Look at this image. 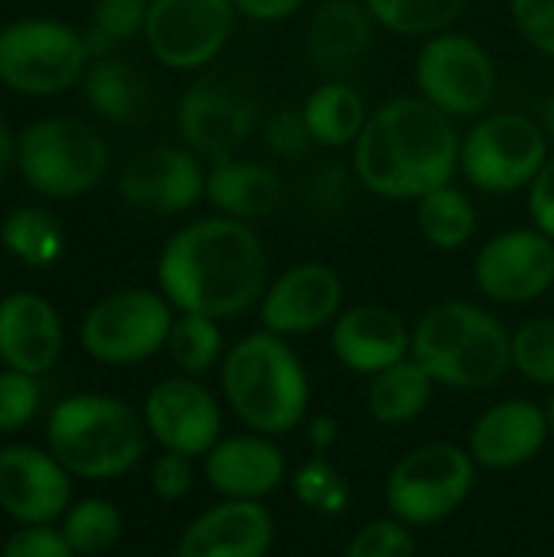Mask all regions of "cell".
Wrapping results in <instances>:
<instances>
[{
	"label": "cell",
	"instance_id": "cell-47",
	"mask_svg": "<svg viewBox=\"0 0 554 557\" xmlns=\"http://www.w3.org/2000/svg\"><path fill=\"white\" fill-rule=\"evenodd\" d=\"M542 127H545V134H549V140H552L554 147V91L549 95V101H545V108H542Z\"/></svg>",
	"mask_w": 554,
	"mask_h": 557
},
{
	"label": "cell",
	"instance_id": "cell-26",
	"mask_svg": "<svg viewBox=\"0 0 554 557\" xmlns=\"http://www.w3.org/2000/svg\"><path fill=\"white\" fill-rule=\"evenodd\" d=\"M85 104L108 124H134L150 108V88L137 65L108 52L88 62L82 75Z\"/></svg>",
	"mask_w": 554,
	"mask_h": 557
},
{
	"label": "cell",
	"instance_id": "cell-17",
	"mask_svg": "<svg viewBox=\"0 0 554 557\" xmlns=\"http://www.w3.org/2000/svg\"><path fill=\"white\" fill-rule=\"evenodd\" d=\"M147 434L173 454L206 457L222 441V408L219 398L189 375L163 379L147 392L144 401Z\"/></svg>",
	"mask_w": 554,
	"mask_h": 557
},
{
	"label": "cell",
	"instance_id": "cell-36",
	"mask_svg": "<svg viewBox=\"0 0 554 557\" xmlns=\"http://www.w3.org/2000/svg\"><path fill=\"white\" fill-rule=\"evenodd\" d=\"M294 493L307 509L323 512V516H340L349 506L346 476L327 457H317V454L294 473Z\"/></svg>",
	"mask_w": 554,
	"mask_h": 557
},
{
	"label": "cell",
	"instance_id": "cell-12",
	"mask_svg": "<svg viewBox=\"0 0 554 557\" xmlns=\"http://www.w3.org/2000/svg\"><path fill=\"white\" fill-rule=\"evenodd\" d=\"M232 0H150L144 42L170 72H202L235 33Z\"/></svg>",
	"mask_w": 554,
	"mask_h": 557
},
{
	"label": "cell",
	"instance_id": "cell-22",
	"mask_svg": "<svg viewBox=\"0 0 554 557\" xmlns=\"http://www.w3.org/2000/svg\"><path fill=\"white\" fill-rule=\"evenodd\" d=\"M274 519L264 503L222 499L196 516L176 545V557H268Z\"/></svg>",
	"mask_w": 554,
	"mask_h": 557
},
{
	"label": "cell",
	"instance_id": "cell-8",
	"mask_svg": "<svg viewBox=\"0 0 554 557\" xmlns=\"http://www.w3.org/2000/svg\"><path fill=\"white\" fill-rule=\"evenodd\" d=\"M477 463L467 447L421 444L385 476V509L408 529H431L451 519L473 496Z\"/></svg>",
	"mask_w": 554,
	"mask_h": 557
},
{
	"label": "cell",
	"instance_id": "cell-16",
	"mask_svg": "<svg viewBox=\"0 0 554 557\" xmlns=\"http://www.w3.org/2000/svg\"><path fill=\"white\" fill-rule=\"evenodd\" d=\"M343 307H346L343 274L327 261H300L268 284L258 304V317H261V330L278 333L284 339H297L323 326H333Z\"/></svg>",
	"mask_w": 554,
	"mask_h": 557
},
{
	"label": "cell",
	"instance_id": "cell-11",
	"mask_svg": "<svg viewBox=\"0 0 554 557\" xmlns=\"http://www.w3.org/2000/svg\"><path fill=\"white\" fill-rule=\"evenodd\" d=\"M418 95L447 117H483L500 91V69L490 49L457 29H444L415 55Z\"/></svg>",
	"mask_w": 554,
	"mask_h": 557
},
{
	"label": "cell",
	"instance_id": "cell-9",
	"mask_svg": "<svg viewBox=\"0 0 554 557\" xmlns=\"http://www.w3.org/2000/svg\"><path fill=\"white\" fill-rule=\"evenodd\" d=\"M549 157L552 140L542 121L522 111H487L460 137V173L490 196L529 189Z\"/></svg>",
	"mask_w": 554,
	"mask_h": 557
},
{
	"label": "cell",
	"instance_id": "cell-37",
	"mask_svg": "<svg viewBox=\"0 0 554 557\" xmlns=\"http://www.w3.org/2000/svg\"><path fill=\"white\" fill-rule=\"evenodd\" d=\"M343 557H418V542L405 522L372 519L349 539Z\"/></svg>",
	"mask_w": 554,
	"mask_h": 557
},
{
	"label": "cell",
	"instance_id": "cell-2",
	"mask_svg": "<svg viewBox=\"0 0 554 557\" xmlns=\"http://www.w3.org/2000/svg\"><path fill=\"white\" fill-rule=\"evenodd\" d=\"M349 150L353 180L389 202H418L424 193L447 186L460 170L454 117L421 95H398L379 104Z\"/></svg>",
	"mask_w": 554,
	"mask_h": 557
},
{
	"label": "cell",
	"instance_id": "cell-18",
	"mask_svg": "<svg viewBox=\"0 0 554 557\" xmlns=\"http://www.w3.org/2000/svg\"><path fill=\"white\" fill-rule=\"evenodd\" d=\"M69 470L29 444L0 450V509L20 525H49L65 516L72 499Z\"/></svg>",
	"mask_w": 554,
	"mask_h": 557
},
{
	"label": "cell",
	"instance_id": "cell-40",
	"mask_svg": "<svg viewBox=\"0 0 554 557\" xmlns=\"http://www.w3.org/2000/svg\"><path fill=\"white\" fill-rule=\"evenodd\" d=\"M509 16L526 46L554 59V0H509Z\"/></svg>",
	"mask_w": 554,
	"mask_h": 557
},
{
	"label": "cell",
	"instance_id": "cell-23",
	"mask_svg": "<svg viewBox=\"0 0 554 557\" xmlns=\"http://www.w3.org/2000/svg\"><path fill=\"white\" fill-rule=\"evenodd\" d=\"M62 320L56 307L33 290L0 297V362L7 369L42 375L62 356Z\"/></svg>",
	"mask_w": 554,
	"mask_h": 557
},
{
	"label": "cell",
	"instance_id": "cell-5",
	"mask_svg": "<svg viewBox=\"0 0 554 557\" xmlns=\"http://www.w3.org/2000/svg\"><path fill=\"white\" fill-rule=\"evenodd\" d=\"M49 454L82 480H114L134 470L147 447L144 418L111 395L62 398L46 418Z\"/></svg>",
	"mask_w": 554,
	"mask_h": 557
},
{
	"label": "cell",
	"instance_id": "cell-34",
	"mask_svg": "<svg viewBox=\"0 0 554 557\" xmlns=\"http://www.w3.org/2000/svg\"><path fill=\"white\" fill-rule=\"evenodd\" d=\"M150 0H95L91 23L85 29V42L91 59L108 55L118 42L144 36Z\"/></svg>",
	"mask_w": 554,
	"mask_h": 557
},
{
	"label": "cell",
	"instance_id": "cell-24",
	"mask_svg": "<svg viewBox=\"0 0 554 557\" xmlns=\"http://www.w3.org/2000/svg\"><path fill=\"white\" fill-rule=\"evenodd\" d=\"M376 29L362 0H320L307 20V55L320 72L340 78L372 49Z\"/></svg>",
	"mask_w": 554,
	"mask_h": 557
},
{
	"label": "cell",
	"instance_id": "cell-21",
	"mask_svg": "<svg viewBox=\"0 0 554 557\" xmlns=\"http://www.w3.org/2000/svg\"><path fill=\"white\" fill-rule=\"evenodd\" d=\"M202 473L222 499L264 503L284 486L287 460L284 450L274 444V437L248 431V434L222 437L202 457Z\"/></svg>",
	"mask_w": 554,
	"mask_h": 557
},
{
	"label": "cell",
	"instance_id": "cell-38",
	"mask_svg": "<svg viewBox=\"0 0 554 557\" xmlns=\"http://www.w3.org/2000/svg\"><path fill=\"white\" fill-rule=\"evenodd\" d=\"M39 411V382L36 375L3 369L0 372V434L26 428Z\"/></svg>",
	"mask_w": 554,
	"mask_h": 557
},
{
	"label": "cell",
	"instance_id": "cell-45",
	"mask_svg": "<svg viewBox=\"0 0 554 557\" xmlns=\"http://www.w3.org/2000/svg\"><path fill=\"white\" fill-rule=\"evenodd\" d=\"M307 441H310V450L317 457H327L336 444H340V421L330 418V414H317L307 421Z\"/></svg>",
	"mask_w": 554,
	"mask_h": 557
},
{
	"label": "cell",
	"instance_id": "cell-32",
	"mask_svg": "<svg viewBox=\"0 0 554 557\" xmlns=\"http://www.w3.org/2000/svg\"><path fill=\"white\" fill-rule=\"evenodd\" d=\"M379 29L405 39H431L451 29L467 0H362Z\"/></svg>",
	"mask_w": 554,
	"mask_h": 557
},
{
	"label": "cell",
	"instance_id": "cell-49",
	"mask_svg": "<svg viewBox=\"0 0 554 557\" xmlns=\"http://www.w3.org/2000/svg\"><path fill=\"white\" fill-rule=\"evenodd\" d=\"M127 557H140V555H127Z\"/></svg>",
	"mask_w": 554,
	"mask_h": 557
},
{
	"label": "cell",
	"instance_id": "cell-33",
	"mask_svg": "<svg viewBox=\"0 0 554 557\" xmlns=\"http://www.w3.org/2000/svg\"><path fill=\"white\" fill-rule=\"evenodd\" d=\"M121 509L108 499H82L62 516V539L75 555H101L121 539Z\"/></svg>",
	"mask_w": 554,
	"mask_h": 557
},
{
	"label": "cell",
	"instance_id": "cell-43",
	"mask_svg": "<svg viewBox=\"0 0 554 557\" xmlns=\"http://www.w3.org/2000/svg\"><path fill=\"white\" fill-rule=\"evenodd\" d=\"M529 215L532 225L554 242V150L529 186Z\"/></svg>",
	"mask_w": 554,
	"mask_h": 557
},
{
	"label": "cell",
	"instance_id": "cell-19",
	"mask_svg": "<svg viewBox=\"0 0 554 557\" xmlns=\"http://www.w3.org/2000/svg\"><path fill=\"white\" fill-rule=\"evenodd\" d=\"M552 437L549 411L526 398H506L487 408L467 437V450L477 467L509 473L532 463Z\"/></svg>",
	"mask_w": 554,
	"mask_h": 557
},
{
	"label": "cell",
	"instance_id": "cell-6",
	"mask_svg": "<svg viewBox=\"0 0 554 557\" xmlns=\"http://www.w3.org/2000/svg\"><path fill=\"white\" fill-rule=\"evenodd\" d=\"M108 170L111 147L82 117L49 114L16 134V173L42 199H82L104 183Z\"/></svg>",
	"mask_w": 554,
	"mask_h": 557
},
{
	"label": "cell",
	"instance_id": "cell-29",
	"mask_svg": "<svg viewBox=\"0 0 554 557\" xmlns=\"http://www.w3.org/2000/svg\"><path fill=\"white\" fill-rule=\"evenodd\" d=\"M415 222H418L421 238L434 245L438 251H460L473 242L480 215H477L473 199L454 183H447V186L424 193L415 202Z\"/></svg>",
	"mask_w": 554,
	"mask_h": 557
},
{
	"label": "cell",
	"instance_id": "cell-4",
	"mask_svg": "<svg viewBox=\"0 0 554 557\" xmlns=\"http://www.w3.org/2000/svg\"><path fill=\"white\" fill-rule=\"evenodd\" d=\"M219 385L232 414L264 437H284L310 414V375L291 339L268 330L242 336L225 352Z\"/></svg>",
	"mask_w": 554,
	"mask_h": 557
},
{
	"label": "cell",
	"instance_id": "cell-44",
	"mask_svg": "<svg viewBox=\"0 0 554 557\" xmlns=\"http://www.w3.org/2000/svg\"><path fill=\"white\" fill-rule=\"evenodd\" d=\"M307 0H232L235 13L251 23H284L291 20Z\"/></svg>",
	"mask_w": 554,
	"mask_h": 557
},
{
	"label": "cell",
	"instance_id": "cell-42",
	"mask_svg": "<svg viewBox=\"0 0 554 557\" xmlns=\"http://www.w3.org/2000/svg\"><path fill=\"white\" fill-rule=\"evenodd\" d=\"M0 557H75L62 532L49 525H23L7 545Z\"/></svg>",
	"mask_w": 554,
	"mask_h": 557
},
{
	"label": "cell",
	"instance_id": "cell-10",
	"mask_svg": "<svg viewBox=\"0 0 554 557\" xmlns=\"http://www.w3.org/2000/svg\"><path fill=\"white\" fill-rule=\"evenodd\" d=\"M176 307L147 287H124L95 300L78 326L82 349L101 366H137L167 349Z\"/></svg>",
	"mask_w": 554,
	"mask_h": 557
},
{
	"label": "cell",
	"instance_id": "cell-3",
	"mask_svg": "<svg viewBox=\"0 0 554 557\" xmlns=\"http://www.w3.org/2000/svg\"><path fill=\"white\" fill-rule=\"evenodd\" d=\"M411 359L441 388L487 392L513 372V333L473 300H441L411 326Z\"/></svg>",
	"mask_w": 554,
	"mask_h": 557
},
{
	"label": "cell",
	"instance_id": "cell-39",
	"mask_svg": "<svg viewBox=\"0 0 554 557\" xmlns=\"http://www.w3.org/2000/svg\"><path fill=\"white\" fill-rule=\"evenodd\" d=\"M264 144L278 160H300L307 157L317 144L310 137L307 117L300 108H281L264 121Z\"/></svg>",
	"mask_w": 554,
	"mask_h": 557
},
{
	"label": "cell",
	"instance_id": "cell-28",
	"mask_svg": "<svg viewBox=\"0 0 554 557\" xmlns=\"http://www.w3.org/2000/svg\"><path fill=\"white\" fill-rule=\"evenodd\" d=\"M434 388H438L434 379L408 356L369 379L366 411L372 414V421H379L385 428L411 424L415 418H421L428 411Z\"/></svg>",
	"mask_w": 554,
	"mask_h": 557
},
{
	"label": "cell",
	"instance_id": "cell-25",
	"mask_svg": "<svg viewBox=\"0 0 554 557\" xmlns=\"http://www.w3.org/2000/svg\"><path fill=\"white\" fill-rule=\"evenodd\" d=\"M206 202L216 209V215L251 225L258 219H271L281 209L284 180L271 163L229 157V160L209 163Z\"/></svg>",
	"mask_w": 554,
	"mask_h": 557
},
{
	"label": "cell",
	"instance_id": "cell-35",
	"mask_svg": "<svg viewBox=\"0 0 554 557\" xmlns=\"http://www.w3.org/2000/svg\"><path fill=\"white\" fill-rule=\"evenodd\" d=\"M513 369L532 385L554 388V317H532L513 330Z\"/></svg>",
	"mask_w": 554,
	"mask_h": 557
},
{
	"label": "cell",
	"instance_id": "cell-1",
	"mask_svg": "<svg viewBox=\"0 0 554 557\" xmlns=\"http://www.w3.org/2000/svg\"><path fill=\"white\" fill-rule=\"evenodd\" d=\"M157 284L176 313H202L222 323L261 304L271 284L268 248L248 222L206 215L163 242Z\"/></svg>",
	"mask_w": 554,
	"mask_h": 557
},
{
	"label": "cell",
	"instance_id": "cell-48",
	"mask_svg": "<svg viewBox=\"0 0 554 557\" xmlns=\"http://www.w3.org/2000/svg\"><path fill=\"white\" fill-rule=\"evenodd\" d=\"M545 411H549V428H552V437H554V388H552V398H549V405H545Z\"/></svg>",
	"mask_w": 554,
	"mask_h": 557
},
{
	"label": "cell",
	"instance_id": "cell-14",
	"mask_svg": "<svg viewBox=\"0 0 554 557\" xmlns=\"http://www.w3.org/2000/svg\"><path fill=\"white\" fill-rule=\"evenodd\" d=\"M473 281L493 304L519 307L542 300L554 287V242L535 225L506 228L480 245Z\"/></svg>",
	"mask_w": 554,
	"mask_h": 557
},
{
	"label": "cell",
	"instance_id": "cell-13",
	"mask_svg": "<svg viewBox=\"0 0 554 557\" xmlns=\"http://www.w3.org/2000/svg\"><path fill=\"white\" fill-rule=\"evenodd\" d=\"M176 127L183 147L206 163H219L235 157L251 140V134L261 127V111L258 101L238 85H229L219 75H202L180 95Z\"/></svg>",
	"mask_w": 554,
	"mask_h": 557
},
{
	"label": "cell",
	"instance_id": "cell-20",
	"mask_svg": "<svg viewBox=\"0 0 554 557\" xmlns=\"http://www.w3.org/2000/svg\"><path fill=\"white\" fill-rule=\"evenodd\" d=\"M330 349L343 369L372 379L411 356V326L385 304H353L333 320Z\"/></svg>",
	"mask_w": 554,
	"mask_h": 557
},
{
	"label": "cell",
	"instance_id": "cell-15",
	"mask_svg": "<svg viewBox=\"0 0 554 557\" xmlns=\"http://www.w3.org/2000/svg\"><path fill=\"white\" fill-rule=\"evenodd\" d=\"M206 173L209 163L189 147L160 144L124 163L118 173V193L134 212L170 219L206 199Z\"/></svg>",
	"mask_w": 554,
	"mask_h": 557
},
{
	"label": "cell",
	"instance_id": "cell-31",
	"mask_svg": "<svg viewBox=\"0 0 554 557\" xmlns=\"http://www.w3.org/2000/svg\"><path fill=\"white\" fill-rule=\"evenodd\" d=\"M163 352L180 369V375L199 379V375L212 372L216 366H222L229 349H225L219 320L202 317V313H176Z\"/></svg>",
	"mask_w": 554,
	"mask_h": 557
},
{
	"label": "cell",
	"instance_id": "cell-41",
	"mask_svg": "<svg viewBox=\"0 0 554 557\" xmlns=\"http://www.w3.org/2000/svg\"><path fill=\"white\" fill-rule=\"evenodd\" d=\"M193 480H196L193 457H183V454H173V450H163L150 467V490L163 503L186 499L189 490H193Z\"/></svg>",
	"mask_w": 554,
	"mask_h": 557
},
{
	"label": "cell",
	"instance_id": "cell-46",
	"mask_svg": "<svg viewBox=\"0 0 554 557\" xmlns=\"http://www.w3.org/2000/svg\"><path fill=\"white\" fill-rule=\"evenodd\" d=\"M16 170V134L10 131V124L0 117V186L7 183V176Z\"/></svg>",
	"mask_w": 554,
	"mask_h": 557
},
{
	"label": "cell",
	"instance_id": "cell-27",
	"mask_svg": "<svg viewBox=\"0 0 554 557\" xmlns=\"http://www.w3.org/2000/svg\"><path fill=\"white\" fill-rule=\"evenodd\" d=\"M310 137L323 150H343L353 147L369 121V104L362 91L346 78H327L320 82L300 104Z\"/></svg>",
	"mask_w": 554,
	"mask_h": 557
},
{
	"label": "cell",
	"instance_id": "cell-30",
	"mask_svg": "<svg viewBox=\"0 0 554 557\" xmlns=\"http://www.w3.org/2000/svg\"><path fill=\"white\" fill-rule=\"evenodd\" d=\"M0 245L26 268H52L62 261L69 238L62 222L42 206H16L0 222Z\"/></svg>",
	"mask_w": 554,
	"mask_h": 557
},
{
	"label": "cell",
	"instance_id": "cell-7",
	"mask_svg": "<svg viewBox=\"0 0 554 557\" xmlns=\"http://www.w3.org/2000/svg\"><path fill=\"white\" fill-rule=\"evenodd\" d=\"M91 62L85 33L56 16H20L0 26V85L23 98H56L82 85Z\"/></svg>",
	"mask_w": 554,
	"mask_h": 557
}]
</instances>
